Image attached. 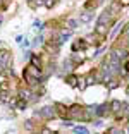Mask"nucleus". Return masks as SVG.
Returning a JSON list of instances; mask_svg holds the SVG:
<instances>
[{
	"mask_svg": "<svg viewBox=\"0 0 129 134\" xmlns=\"http://www.w3.org/2000/svg\"><path fill=\"white\" fill-rule=\"evenodd\" d=\"M121 9H122L121 2H114V4L110 5V9H109V14H110V16H117L119 12H121Z\"/></svg>",
	"mask_w": 129,
	"mask_h": 134,
	"instance_id": "obj_6",
	"label": "nucleus"
},
{
	"mask_svg": "<svg viewBox=\"0 0 129 134\" xmlns=\"http://www.w3.org/2000/svg\"><path fill=\"white\" fill-rule=\"evenodd\" d=\"M69 117L72 120H90L91 115L86 112V108H83L81 105H72L69 108Z\"/></svg>",
	"mask_w": 129,
	"mask_h": 134,
	"instance_id": "obj_1",
	"label": "nucleus"
},
{
	"mask_svg": "<svg viewBox=\"0 0 129 134\" xmlns=\"http://www.w3.org/2000/svg\"><path fill=\"white\" fill-rule=\"evenodd\" d=\"M126 33H127V35H129V24H127V29H126Z\"/></svg>",
	"mask_w": 129,
	"mask_h": 134,
	"instance_id": "obj_24",
	"label": "nucleus"
},
{
	"mask_svg": "<svg viewBox=\"0 0 129 134\" xmlns=\"http://www.w3.org/2000/svg\"><path fill=\"white\" fill-rule=\"evenodd\" d=\"M90 19H91V14H90V12H86V14H83V16H81V21H83V23H88Z\"/></svg>",
	"mask_w": 129,
	"mask_h": 134,
	"instance_id": "obj_16",
	"label": "nucleus"
},
{
	"mask_svg": "<svg viewBox=\"0 0 129 134\" xmlns=\"http://www.w3.org/2000/svg\"><path fill=\"white\" fill-rule=\"evenodd\" d=\"M107 110H110V105H109V103H103V105H95V112H93V114L95 115H98V117H103V115H105L107 114Z\"/></svg>",
	"mask_w": 129,
	"mask_h": 134,
	"instance_id": "obj_5",
	"label": "nucleus"
},
{
	"mask_svg": "<svg viewBox=\"0 0 129 134\" xmlns=\"http://www.w3.org/2000/svg\"><path fill=\"white\" fill-rule=\"evenodd\" d=\"M93 83H95V76L90 74L88 77H86V86H88V84H93Z\"/></svg>",
	"mask_w": 129,
	"mask_h": 134,
	"instance_id": "obj_17",
	"label": "nucleus"
},
{
	"mask_svg": "<svg viewBox=\"0 0 129 134\" xmlns=\"http://www.w3.org/2000/svg\"><path fill=\"white\" fill-rule=\"evenodd\" d=\"M74 132H83V134H84V132H88V129H86V127H76Z\"/></svg>",
	"mask_w": 129,
	"mask_h": 134,
	"instance_id": "obj_18",
	"label": "nucleus"
},
{
	"mask_svg": "<svg viewBox=\"0 0 129 134\" xmlns=\"http://www.w3.org/2000/svg\"><path fill=\"white\" fill-rule=\"evenodd\" d=\"M121 112H122V115H124V117H129V105H127V103H122Z\"/></svg>",
	"mask_w": 129,
	"mask_h": 134,
	"instance_id": "obj_13",
	"label": "nucleus"
},
{
	"mask_svg": "<svg viewBox=\"0 0 129 134\" xmlns=\"http://www.w3.org/2000/svg\"><path fill=\"white\" fill-rule=\"evenodd\" d=\"M109 29H110V24H98L96 23V33L98 35H107Z\"/></svg>",
	"mask_w": 129,
	"mask_h": 134,
	"instance_id": "obj_8",
	"label": "nucleus"
},
{
	"mask_svg": "<svg viewBox=\"0 0 129 134\" xmlns=\"http://www.w3.org/2000/svg\"><path fill=\"white\" fill-rule=\"evenodd\" d=\"M9 64H10V53H9V52H5V50L0 52V72L4 71Z\"/></svg>",
	"mask_w": 129,
	"mask_h": 134,
	"instance_id": "obj_2",
	"label": "nucleus"
},
{
	"mask_svg": "<svg viewBox=\"0 0 129 134\" xmlns=\"http://www.w3.org/2000/svg\"><path fill=\"white\" fill-rule=\"evenodd\" d=\"M31 65L38 67V69H41V60L38 59V55H31Z\"/></svg>",
	"mask_w": 129,
	"mask_h": 134,
	"instance_id": "obj_11",
	"label": "nucleus"
},
{
	"mask_svg": "<svg viewBox=\"0 0 129 134\" xmlns=\"http://www.w3.org/2000/svg\"><path fill=\"white\" fill-rule=\"evenodd\" d=\"M121 28H122V24L119 23L117 26H115V28H114V31H112V35H110V38H115V36H117V33L121 31Z\"/></svg>",
	"mask_w": 129,
	"mask_h": 134,
	"instance_id": "obj_14",
	"label": "nucleus"
},
{
	"mask_svg": "<svg viewBox=\"0 0 129 134\" xmlns=\"http://www.w3.org/2000/svg\"><path fill=\"white\" fill-rule=\"evenodd\" d=\"M67 83H69L71 86H78V77H76V76H69V77H67Z\"/></svg>",
	"mask_w": 129,
	"mask_h": 134,
	"instance_id": "obj_12",
	"label": "nucleus"
},
{
	"mask_svg": "<svg viewBox=\"0 0 129 134\" xmlns=\"http://www.w3.org/2000/svg\"><path fill=\"white\" fill-rule=\"evenodd\" d=\"M78 86L81 88V90H84V88H86V79H84V77H83V79L78 77Z\"/></svg>",
	"mask_w": 129,
	"mask_h": 134,
	"instance_id": "obj_15",
	"label": "nucleus"
},
{
	"mask_svg": "<svg viewBox=\"0 0 129 134\" xmlns=\"http://www.w3.org/2000/svg\"><path fill=\"white\" fill-rule=\"evenodd\" d=\"M26 72L35 79H41V69H38V67H35V65H28Z\"/></svg>",
	"mask_w": 129,
	"mask_h": 134,
	"instance_id": "obj_3",
	"label": "nucleus"
},
{
	"mask_svg": "<svg viewBox=\"0 0 129 134\" xmlns=\"http://www.w3.org/2000/svg\"><path fill=\"white\" fill-rule=\"evenodd\" d=\"M0 23H2V16H0Z\"/></svg>",
	"mask_w": 129,
	"mask_h": 134,
	"instance_id": "obj_25",
	"label": "nucleus"
},
{
	"mask_svg": "<svg viewBox=\"0 0 129 134\" xmlns=\"http://www.w3.org/2000/svg\"><path fill=\"white\" fill-rule=\"evenodd\" d=\"M121 108H122V103L117 102V100H114V102L110 103V110H112L114 114H119V112H121Z\"/></svg>",
	"mask_w": 129,
	"mask_h": 134,
	"instance_id": "obj_9",
	"label": "nucleus"
},
{
	"mask_svg": "<svg viewBox=\"0 0 129 134\" xmlns=\"http://www.w3.org/2000/svg\"><path fill=\"white\" fill-rule=\"evenodd\" d=\"M81 48H86V41L84 40H78V41L72 45V52H78V50H81Z\"/></svg>",
	"mask_w": 129,
	"mask_h": 134,
	"instance_id": "obj_10",
	"label": "nucleus"
},
{
	"mask_svg": "<svg viewBox=\"0 0 129 134\" xmlns=\"http://www.w3.org/2000/svg\"><path fill=\"white\" fill-rule=\"evenodd\" d=\"M23 48H29V41H28V40L23 43Z\"/></svg>",
	"mask_w": 129,
	"mask_h": 134,
	"instance_id": "obj_21",
	"label": "nucleus"
},
{
	"mask_svg": "<svg viewBox=\"0 0 129 134\" xmlns=\"http://www.w3.org/2000/svg\"><path fill=\"white\" fill-rule=\"evenodd\" d=\"M121 4L122 5H129V0H121Z\"/></svg>",
	"mask_w": 129,
	"mask_h": 134,
	"instance_id": "obj_22",
	"label": "nucleus"
},
{
	"mask_svg": "<svg viewBox=\"0 0 129 134\" xmlns=\"http://www.w3.org/2000/svg\"><path fill=\"white\" fill-rule=\"evenodd\" d=\"M124 69H126V71L129 72V62H126V67H124Z\"/></svg>",
	"mask_w": 129,
	"mask_h": 134,
	"instance_id": "obj_23",
	"label": "nucleus"
},
{
	"mask_svg": "<svg viewBox=\"0 0 129 134\" xmlns=\"http://www.w3.org/2000/svg\"><path fill=\"white\" fill-rule=\"evenodd\" d=\"M40 115L45 117V119H53L55 117V107H43Z\"/></svg>",
	"mask_w": 129,
	"mask_h": 134,
	"instance_id": "obj_4",
	"label": "nucleus"
},
{
	"mask_svg": "<svg viewBox=\"0 0 129 134\" xmlns=\"http://www.w3.org/2000/svg\"><path fill=\"white\" fill-rule=\"evenodd\" d=\"M53 4H55V0H47V7H48V9L53 7Z\"/></svg>",
	"mask_w": 129,
	"mask_h": 134,
	"instance_id": "obj_19",
	"label": "nucleus"
},
{
	"mask_svg": "<svg viewBox=\"0 0 129 134\" xmlns=\"http://www.w3.org/2000/svg\"><path fill=\"white\" fill-rule=\"evenodd\" d=\"M109 88H112V90H114V88H117V83H115V81H112V83H109Z\"/></svg>",
	"mask_w": 129,
	"mask_h": 134,
	"instance_id": "obj_20",
	"label": "nucleus"
},
{
	"mask_svg": "<svg viewBox=\"0 0 129 134\" xmlns=\"http://www.w3.org/2000/svg\"><path fill=\"white\" fill-rule=\"evenodd\" d=\"M55 110H59V112H57V115H60V117H67V115H69V108L64 107V105H60V103L55 105Z\"/></svg>",
	"mask_w": 129,
	"mask_h": 134,
	"instance_id": "obj_7",
	"label": "nucleus"
}]
</instances>
